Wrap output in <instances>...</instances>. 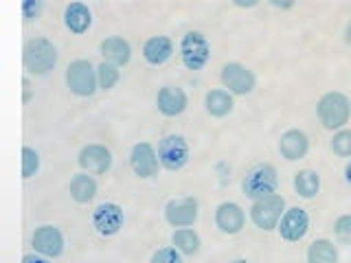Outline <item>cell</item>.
Instances as JSON below:
<instances>
[{"label":"cell","instance_id":"cell-27","mask_svg":"<svg viewBox=\"0 0 351 263\" xmlns=\"http://www.w3.org/2000/svg\"><path fill=\"white\" fill-rule=\"evenodd\" d=\"M119 79V73L114 66H110V64H101L99 66V84H101L104 90H108V88H112Z\"/></svg>","mask_w":351,"mask_h":263},{"label":"cell","instance_id":"cell-13","mask_svg":"<svg viewBox=\"0 0 351 263\" xmlns=\"http://www.w3.org/2000/svg\"><path fill=\"white\" fill-rule=\"evenodd\" d=\"M197 217V202L186 197L182 202H171L167 206V222L173 226H189Z\"/></svg>","mask_w":351,"mask_h":263},{"label":"cell","instance_id":"cell-31","mask_svg":"<svg viewBox=\"0 0 351 263\" xmlns=\"http://www.w3.org/2000/svg\"><path fill=\"white\" fill-rule=\"evenodd\" d=\"M38 9H40V5H38V3H25V18H27V20H31V18H33V14H38Z\"/></svg>","mask_w":351,"mask_h":263},{"label":"cell","instance_id":"cell-2","mask_svg":"<svg viewBox=\"0 0 351 263\" xmlns=\"http://www.w3.org/2000/svg\"><path fill=\"white\" fill-rule=\"evenodd\" d=\"M318 116H321V123L327 129H336V127H343L349 118V101L347 97L332 92V95H325L318 103Z\"/></svg>","mask_w":351,"mask_h":263},{"label":"cell","instance_id":"cell-25","mask_svg":"<svg viewBox=\"0 0 351 263\" xmlns=\"http://www.w3.org/2000/svg\"><path fill=\"white\" fill-rule=\"evenodd\" d=\"M173 244L182 252H186V255H195L197 248H200V239H197L193 230H178V233L173 235Z\"/></svg>","mask_w":351,"mask_h":263},{"label":"cell","instance_id":"cell-16","mask_svg":"<svg viewBox=\"0 0 351 263\" xmlns=\"http://www.w3.org/2000/svg\"><path fill=\"white\" fill-rule=\"evenodd\" d=\"M281 153L288 160H299L305 156L307 151V136L299 129H292V132H285L281 136Z\"/></svg>","mask_w":351,"mask_h":263},{"label":"cell","instance_id":"cell-26","mask_svg":"<svg viewBox=\"0 0 351 263\" xmlns=\"http://www.w3.org/2000/svg\"><path fill=\"white\" fill-rule=\"evenodd\" d=\"M38 167H40L38 153L33 151L31 147L22 149V173H25V178H31V175L38 171Z\"/></svg>","mask_w":351,"mask_h":263},{"label":"cell","instance_id":"cell-9","mask_svg":"<svg viewBox=\"0 0 351 263\" xmlns=\"http://www.w3.org/2000/svg\"><path fill=\"white\" fill-rule=\"evenodd\" d=\"M93 222L101 235H114L123 224V211L117 204H101L95 211Z\"/></svg>","mask_w":351,"mask_h":263},{"label":"cell","instance_id":"cell-34","mask_svg":"<svg viewBox=\"0 0 351 263\" xmlns=\"http://www.w3.org/2000/svg\"><path fill=\"white\" fill-rule=\"evenodd\" d=\"M347 180L351 182V164H349V167H347Z\"/></svg>","mask_w":351,"mask_h":263},{"label":"cell","instance_id":"cell-19","mask_svg":"<svg viewBox=\"0 0 351 263\" xmlns=\"http://www.w3.org/2000/svg\"><path fill=\"white\" fill-rule=\"evenodd\" d=\"M101 51H104V58L114 62L119 66H123L130 62V44L121 38H110L101 44Z\"/></svg>","mask_w":351,"mask_h":263},{"label":"cell","instance_id":"cell-21","mask_svg":"<svg viewBox=\"0 0 351 263\" xmlns=\"http://www.w3.org/2000/svg\"><path fill=\"white\" fill-rule=\"evenodd\" d=\"M71 193L77 202H90L97 193V184L90 175H75V180L71 184Z\"/></svg>","mask_w":351,"mask_h":263},{"label":"cell","instance_id":"cell-20","mask_svg":"<svg viewBox=\"0 0 351 263\" xmlns=\"http://www.w3.org/2000/svg\"><path fill=\"white\" fill-rule=\"evenodd\" d=\"M66 27L75 33H84L90 27V11H88L82 3H73L66 9Z\"/></svg>","mask_w":351,"mask_h":263},{"label":"cell","instance_id":"cell-35","mask_svg":"<svg viewBox=\"0 0 351 263\" xmlns=\"http://www.w3.org/2000/svg\"><path fill=\"white\" fill-rule=\"evenodd\" d=\"M233 263H248V261H244V259H237V261H233Z\"/></svg>","mask_w":351,"mask_h":263},{"label":"cell","instance_id":"cell-7","mask_svg":"<svg viewBox=\"0 0 351 263\" xmlns=\"http://www.w3.org/2000/svg\"><path fill=\"white\" fill-rule=\"evenodd\" d=\"M158 156L165 167L176 171V169L184 167L186 158H189V149H186V142L180 136H167L160 142Z\"/></svg>","mask_w":351,"mask_h":263},{"label":"cell","instance_id":"cell-24","mask_svg":"<svg viewBox=\"0 0 351 263\" xmlns=\"http://www.w3.org/2000/svg\"><path fill=\"white\" fill-rule=\"evenodd\" d=\"M318 175L314 171H301V173H296V180H294V186H296V191H299L303 197H312L316 195L318 191Z\"/></svg>","mask_w":351,"mask_h":263},{"label":"cell","instance_id":"cell-17","mask_svg":"<svg viewBox=\"0 0 351 263\" xmlns=\"http://www.w3.org/2000/svg\"><path fill=\"white\" fill-rule=\"evenodd\" d=\"M217 226L224 230V233H237V230L244 226V213L237 204H222L217 208Z\"/></svg>","mask_w":351,"mask_h":263},{"label":"cell","instance_id":"cell-3","mask_svg":"<svg viewBox=\"0 0 351 263\" xmlns=\"http://www.w3.org/2000/svg\"><path fill=\"white\" fill-rule=\"evenodd\" d=\"M274 189H277V171H274L270 164H259V167L252 169L244 180L246 195L255 197V200L270 197Z\"/></svg>","mask_w":351,"mask_h":263},{"label":"cell","instance_id":"cell-30","mask_svg":"<svg viewBox=\"0 0 351 263\" xmlns=\"http://www.w3.org/2000/svg\"><path fill=\"white\" fill-rule=\"evenodd\" d=\"M336 235L343 241H351V217H340L336 222Z\"/></svg>","mask_w":351,"mask_h":263},{"label":"cell","instance_id":"cell-1","mask_svg":"<svg viewBox=\"0 0 351 263\" xmlns=\"http://www.w3.org/2000/svg\"><path fill=\"white\" fill-rule=\"evenodd\" d=\"M55 62H58V51L55 47L44 38H36V40H29L27 47H25V64L31 73L36 75H44L49 73Z\"/></svg>","mask_w":351,"mask_h":263},{"label":"cell","instance_id":"cell-15","mask_svg":"<svg viewBox=\"0 0 351 263\" xmlns=\"http://www.w3.org/2000/svg\"><path fill=\"white\" fill-rule=\"evenodd\" d=\"M158 108H160L162 114L176 116L186 108V97H184V92L180 90V88L167 86V88H162L160 95H158Z\"/></svg>","mask_w":351,"mask_h":263},{"label":"cell","instance_id":"cell-18","mask_svg":"<svg viewBox=\"0 0 351 263\" xmlns=\"http://www.w3.org/2000/svg\"><path fill=\"white\" fill-rule=\"evenodd\" d=\"M143 55H145V60L149 64H162L171 58V42L167 38H152L145 49H143Z\"/></svg>","mask_w":351,"mask_h":263},{"label":"cell","instance_id":"cell-11","mask_svg":"<svg viewBox=\"0 0 351 263\" xmlns=\"http://www.w3.org/2000/svg\"><path fill=\"white\" fill-rule=\"evenodd\" d=\"M132 169L136 171L141 178H152L158 169L156 162V153L147 145V142H141L134 149H132Z\"/></svg>","mask_w":351,"mask_h":263},{"label":"cell","instance_id":"cell-14","mask_svg":"<svg viewBox=\"0 0 351 263\" xmlns=\"http://www.w3.org/2000/svg\"><path fill=\"white\" fill-rule=\"evenodd\" d=\"M110 151L101 145H90L80 153V164L93 173H104L110 167Z\"/></svg>","mask_w":351,"mask_h":263},{"label":"cell","instance_id":"cell-12","mask_svg":"<svg viewBox=\"0 0 351 263\" xmlns=\"http://www.w3.org/2000/svg\"><path fill=\"white\" fill-rule=\"evenodd\" d=\"M307 215L301 208H290L288 213L281 219V237L288 241H299L305 233H307Z\"/></svg>","mask_w":351,"mask_h":263},{"label":"cell","instance_id":"cell-32","mask_svg":"<svg viewBox=\"0 0 351 263\" xmlns=\"http://www.w3.org/2000/svg\"><path fill=\"white\" fill-rule=\"evenodd\" d=\"M22 263H47L44 259H38V257H25V261Z\"/></svg>","mask_w":351,"mask_h":263},{"label":"cell","instance_id":"cell-4","mask_svg":"<svg viewBox=\"0 0 351 263\" xmlns=\"http://www.w3.org/2000/svg\"><path fill=\"white\" fill-rule=\"evenodd\" d=\"M180 53H182V62L186 68L191 71H200L202 66L208 62V55H211V49H208V42L202 33H186L180 44Z\"/></svg>","mask_w":351,"mask_h":263},{"label":"cell","instance_id":"cell-10","mask_svg":"<svg viewBox=\"0 0 351 263\" xmlns=\"http://www.w3.org/2000/svg\"><path fill=\"white\" fill-rule=\"evenodd\" d=\"M33 248H36L38 252H42V255H47V257H58V255H62L64 239L60 235V230L58 228H51V226L40 228L38 233L33 235Z\"/></svg>","mask_w":351,"mask_h":263},{"label":"cell","instance_id":"cell-33","mask_svg":"<svg viewBox=\"0 0 351 263\" xmlns=\"http://www.w3.org/2000/svg\"><path fill=\"white\" fill-rule=\"evenodd\" d=\"M347 42H349V44H351V25H349V27H347Z\"/></svg>","mask_w":351,"mask_h":263},{"label":"cell","instance_id":"cell-6","mask_svg":"<svg viewBox=\"0 0 351 263\" xmlns=\"http://www.w3.org/2000/svg\"><path fill=\"white\" fill-rule=\"evenodd\" d=\"M66 82L69 88L75 95L88 97L95 92V73L90 62H75L69 66V73H66Z\"/></svg>","mask_w":351,"mask_h":263},{"label":"cell","instance_id":"cell-28","mask_svg":"<svg viewBox=\"0 0 351 263\" xmlns=\"http://www.w3.org/2000/svg\"><path fill=\"white\" fill-rule=\"evenodd\" d=\"M332 147L340 156H351V132H340V134L334 136Z\"/></svg>","mask_w":351,"mask_h":263},{"label":"cell","instance_id":"cell-22","mask_svg":"<svg viewBox=\"0 0 351 263\" xmlns=\"http://www.w3.org/2000/svg\"><path fill=\"white\" fill-rule=\"evenodd\" d=\"M206 110L213 116H224L233 110V99L222 90H213L206 95Z\"/></svg>","mask_w":351,"mask_h":263},{"label":"cell","instance_id":"cell-8","mask_svg":"<svg viewBox=\"0 0 351 263\" xmlns=\"http://www.w3.org/2000/svg\"><path fill=\"white\" fill-rule=\"evenodd\" d=\"M222 82L235 95H246L252 90V86H255V77H252V73L246 71L241 64H226L222 71Z\"/></svg>","mask_w":351,"mask_h":263},{"label":"cell","instance_id":"cell-5","mask_svg":"<svg viewBox=\"0 0 351 263\" xmlns=\"http://www.w3.org/2000/svg\"><path fill=\"white\" fill-rule=\"evenodd\" d=\"M281 213H283V197L279 195H270V197H263V200H257L250 211L252 222L263 230H272L277 226Z\"/></svg>","mask_w":351,"mask_h":263},{"label":"cell","instance_id":"cell-29","mask_svg":"<svg viewBox=\"0 0 351 263\" xmlns=\"http://www.w3.org/2000/svg\"><path fill=\"white\" fill-rule=\"evenodd\" d=\"M152 263H182V261H180V255H178L176 250H171V248H162V250L156 252V255H154Z\"/></svg>","mask_w":351,"mask_h":263},{"label":"cell","instance_id":"cell-23","mask_svg":"<svg viewBox=\"0 0 351 263\" xmlns=\"http://www.w3.org/2000/svg\"><path fill=\"white\" fill-rule=\"evenodd\" d=\"M307 259H310V263H336V248L329 241L318 239L310 246Z\"/></svg>","mask_w":351,"mask_h":263}]
</instances>
